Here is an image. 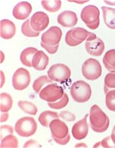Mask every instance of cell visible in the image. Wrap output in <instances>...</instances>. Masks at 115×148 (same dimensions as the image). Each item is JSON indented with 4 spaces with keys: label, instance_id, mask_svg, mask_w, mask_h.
Returning a JSON list of instances; mask_svg holds the SVG:
<instances>
[{
    "label": "cell",
    "instance_id": "cell-1",
    "mask_svg": "<svg viewBox=\"0 0 115 148\" xmlns=\"http://www.w3.org/2000/svg\"><path fill=\"white\" fill-rule=\"evenodd\" d=\"M62 36V30L58 27H51L42 35L41 46L48 51V53L54 54L57 52L61 38Z\"/></svg>",
    "mask_w": 115,
    "mask_h": 148
},
{
    "label": "cell",
    "instance_id": "cell-2",
    "mask_svg": "<svg viewBox=\"0 0 115 148\" xmlns=\"http://www.w3.org/2000/svg\"><path fill=\"white\" fill-rule=\"evenodd\" d=\"M90 125L97 133H102L108 129L110 120L107 114L97 105H94L90 111Z\"/></svg>",
    "mask_w": 115,
    "mask_h": 148
},
{
    "label": "cell",
    "instance_id": "cell-3",
    "mask_svg": "<svg viewBox=\"0 0 115 148\" xmlns=\"http://www.w3.org/2000/svg\"><path fill=\"white\" fill-rule=\"evenodd\" d=\"M51 132V137L54 140L60 144L65 145L70 140V135L68 134V127L66 124L60 119H55L49 125Z\"/></svg>",
    "mask_w": 115,
    "mask_h": 148
},
{
    "label": "cell",
    "instance_id": "cell-4",
    "mask_svg": "<svg viewBox=\"0 0 115 148\" xmlns=\"http://www.w3.org/2000/svg\"><path fill=\"white\" fill-rule=\"evenodd\" d=\"M70 91L74 101L79 103L87 102L91 96V89L90 85L82 80H78L73 83Z\"/></svg>",
    "mask_w": 115,
    "mask_h": 148
},
{
    "label": "cell",
    "instance_id": "cell-5",
    "mask_svg": "<svg viewBox=\"0 0 115 148\" xmlns=\"http://www.w3.org/2000/svg\"><path fill=\"white\" fill-rule=\"evenodd\" d=\"M37 123L32 117H23L15 123V131L18 135L28 138L37 131Z\"/></svg>",
    "mask_w": 115,
    "mask_h": 148
},
{
    "label": "cell",
    "instance_id": "cell-6",
    "mask_svg": "<svg viewBox=\"0 0 115 148\" xmlns=\"http://www.w3.org/2000/svg\"><path fill=\"white\" fill-rule=\"evenodd\" d=\"M100 12L98 7L90 5L85 7L81 13V20L91 30H95L98 28L100 24Z\"/></svg>",
    "mask_w": 115,
    "mask_h": 148
},
{
    "label": "cell",
    "instance_id": "cell-7",
    "mask_svg": "<svg viewBox=\"0 0 115 148\" xmlns=\"http://www.w3.org/2000/svg\"><path fill=\"white\" fill-rule=\"evenodd\" d=\"M48 76L52 81L64 83L71 77V70L68 66L63 64L52 65L48 71Z\"/></svg>",
    "mask_w": 115,
    "mask_h": 148
},
{
    "label": "cell",
    "instance_id": "cell-8",
    "mask_svg": "<svg viewBox=\"0 0 115 148\" xmlns=\"http://www.w3.org/2000/svg\"><path fill=\"white\" fill-rule=\"evenodd\" d=\"M64 92L62 87L56 84H48L41 90L39 97L41 99L48 102H55L60 100L63 97Z\"/></svg>",
    "mask_w": 115,
    "mask_h": 148
},
{
    "label": "cell",
    "instance_id": "cell-9",
    "mask_svg": "<svg viewBox=\"0 0 115 148\" xmlns=\"http://www.w3.org/2000/svg\"><path fill=\"white\" fill-rule=\"evenodd\" d=\"M81 72L85 78L88 80H96L101 75L102 69L98 60L95 59H88L82 65Z\"/></svg>",
    "mask_w": 115,
    "mask_h": 148
},
{
    "label": "cell",
    "instance_id": "cell-10",
    "mask_svg": "<svg viewBox=\"0 0 115 148\" xmlns=\"http://www.w3.org/2000/svg\"><path fill=\"white\" fill-rule=\"evenodd\" d=\"M85 48L89 54L94 57H100L105 51V43L100 38H98L94 33L90 32L87 38Z\"/></svg>",
    "mask_w": 115,
    "mask_h": 148
},
{
    "label": "cell",
    "instance_id": "cell-11",
    "mask_svg": "<svg viewBox=\"0 0 115 148\" xmlns=\"http://www.w3.org/2000/svg\"><path fill=\"white\" fill-rule=\"evenodd\" d=\"M90 32L82 28H74L67 32L65 42L68 46L75 47L86 40Z\"/></svg>",
    "mask_w": 115,
    "mask_h": 148
},
{
    "label": "cell",
    "instance_id": "cell-12",
    "mask_svg": "<svg viewBox=\"0 0 115 148\" xmlns=\"http://www.w3.org/2000/svg\"><path fill=\"white\" fill-rule=\"evenodd\" d=\"M31 76L28 70L25 68H19L13 74L12 86L16 90H23L29 86Z\"/></svg>",
    "mask_w": 115,
    "mask_h": 148
},
{
    "label": "cell",
    "instance_id": "cell-13",
    "mask_svg": "<svg viewBox=\"0 0 115 148\" xmlns=\"http://www.w3.org/2000/svg\"><path fill=\"white\" fill-rule=\"evenodd\" d=\"M49 24V18L46 13L37 12L30 19V25L34 31L40 32L47 28Z\"/></svg>",
    "mask_w": 115,
    "mask_h": 148
},
{
    "label": "cell",
    "instance_id": "cell-14",
    "mask_svg": "<svg viewBox=\"0 0 115 148\" xmlns=\"http://www.w3.org/2000/svg\"><path fill=\"white\" fill-rule=\"evenodd\" d=\"M87 117L88 114H86L81 120L76 122L72 127V136L76 140H82L85 138L88 133V125H87Z\"/></svg>",
    "mask_w": 115,
    "mask_h": 148
},
{
    "label": "cell",
    "instance_id": "cell-15",
    "mask_svg": "<svg viewBox=\"0 0 115 148\" xmlns=\"http://www.w3.org/2000/svg\"><path fill=\"white\" fill-rule=\"evenodd\" d=\"M57 21L60 25L65 28H71L76 25L78 22V18L74 12L64 11L58 15Z\"/></svg>",
    "mask_w": 115,
    "mask_h": 148
},
{
    "label": "cell",
    "instance_id": "cell-16",
    "mask_svg": "<svg viewBox=\"0 0 115 148\" xmlns=\"http://www.w3.org/2000/svg\"><path fill=\"white\" fill-rule=\"evenodd\" d=\"M32 5L28 2H19L13 9L12 14L15 18L19 20H24L29 16L32 12Z\"/></svg>",
    "mask_w": 115,
    "mask_h": 148
},
{
    "label": "cell",
    "instance_id": "cell-17",
    "mask_svg": "<svg viewBox=\"0 0 115 148\" xmlns=\"http://www.w3.org/2000/svg\"><path fill=\"white\" fill-rule=\"evenodd\" d=\"M15 24L8 19H2L0 22V35L3 39H11L15 34Z\"/></svg>",
    "mask_w": 115,
    "mask_h": 148
},
{
    "label": "cell",
    "instance_id": "cell-18",
    "mask_svg": "<svg viewBox=\"0 0 115 148\" xmlns=\"http://www.w3.org/2000/svg\"><path fill=\"white\" fill-rule=\"evenodd\" d=\"M49 59L43 51H38L32 59V66L37 70H44L47 67Z\"/></svg>",
    "mask_w": 115,
    "mask_h": 148
},
{
    "label": "cell",
    "instance_id": "cell-19",
    "mask_svg": "<svg viewBox=\"0 0 115 148\" xmlns=\"http://www.w3.org/2000/svg\"><path fill=\"white\" fill-rule=\"evenodd\" d=\"M101 9L105 25L111 29H115V9L105 6L101 7Z\"/></svg>",
    "mask_w": 115,
    "mask_h": 148
},
{
    "label": "cell",
    "instance_id": "cell-20",
    "mask_svg": "<svg viewBox=\"0 0 115 148\" xmlns=\"http://www.w3.org/2000/svg\"><path fill=\"white\" fill-rule=\"evenodd\" d=\"M38 50L35 47H27L21 53L20 60L23 65L31 67L32 66V59Z\"/></svg>",
    "mask_w": 115,
    "mask_h": 148
},
{
    "label": "cell",
    "instance_id": "cell-21",
    "mask_svg": "<svg viewBox=\"0 0 115 148\" xmlns=\"http://www.w3.org/2000/svg\"><path fill=\"white\" fill-rule=\"evenodd\" d=\"M103 63L109 72L115 73V49L109 50L103 58Z\"/></svg>",
    "mask_w": 115,
    "mask_h": 148
},
{
    "label": "cell",
    "instance_id": "cell-22",
    "mask_svg": "<svg viewBox=\"0 0 115 148\" xmlns=\"http://www.w3.org/2000/svg\"><path fill=\"white\" fill-rule=\"evenodd\" d=\"M58 118H59V114H58L57 112H51V111H45L40 114L38 117V121L43 127H49V125L51 122V121H53L55 119H58Z\"/></svg>",
    "mask_w": 115,
    "mask_h": 148
},
{
    "label": "cell",
    "instance_id": "cell-23",
    "mask_svg": "<svg viewBox=\"0 0 115 148\" xmlns=\"http://www.w3.org/2000/svg\"><path fill=\"white\" fill-rule=\"evenodd\" d=\"M13 105L12 97L6 92H2L0 95V110L1 112H8Z\"/></svg>",
    "mask_w": 115,
    "mask_h": 148
},
{
    "label": "cell",
    "instance_id": "cell-24",
    "mask_svg": "<svg viewBox=\"0 0 115 148\" xmlns=\"http://www.w3.org/2000/svg\"><path fill=\"white\" fill-rule=\"evenodd\" d=\"M18 106L24 112L31 115H35L38 112L37 106L28 101H19L18 102Z\"/></svg>",
    "mask_w": 115,
    "mask_h": 148
},
{
    "label": "cell",
    "instance_id": "cell-25",
    "mask_svg": "<svg viewBox=\"0 0 115 148\" xmlns=\"http://www.w3.org/2000/svg\"><path fill=\"white\" fill-rule=\"evenodd\" d=\"M41 4L45 10L50 12H55L59 10L62 6V1L60 0H55V1H47L44 0L42 1Z\"/></svg>",
    "mask_w": 115,
    "mask_h": 148
},
{
    "label": "cell",
    "instance_id": "cell-26",
    "mask_svg": "<svg viewBox=\"0 0 115 148\" xmlns=\"http://www.w3.org/2000/svg\"><path fill=\"white\" fill-rule=\"evenodd\" d=\"M51 83H53V81L50 79L48 76H42L35 80L33 83V89L36 93H39L45 84H51Z\"/></svg>",
    "mask_w": 115,
    "mask_h": 148
},
{
    "label": "cell",
    "instance_id": "cell-27",
    "mask_svg": "<svg viewBox=\"0 0 115 148\" xmlns=\"http://www.w3.org/2000/svg\"><path fill=\"white\" fill-rule=\"evenodd\" d=\"M1 147H18L19 143L16 137L13 134H9L6 137H5L3 139L1 140Z\"/></svg>",
    "mask_w": 115,
    "mask_h": 148
},
{
    "label": "cell",
    "instance_id": "cell-28",
    "mask_svg": "<svg viewBox=\"0 0 115 148\" xmlns=\"http://www.w3.org/2000/svg\"><path fill=\"white\" fill-rule=\"evenodd\" d=\"M21 33L26 37L35 38L39 35V32H37L32 29L30 25V20H26L21 25Z\"/></svg>",
    "mask_w": 115,
    "mask_h": 148
},
{
    "label": "cell",
    "instance_id": "cell-29",
    "mask_svg": "<svg viewBox=\"0 0 115 148\" xmlns=\"http://www.w3.org/2000/svg\"><path fill=\"white\" fill-rule=\"evenodd\" d=\"M115 89V73H108L105 79V92L107 93Z\"/></svg>",
    "mask_w": 115,
    "mask_h": 148
},
{
    "label": "cell",
    "instance_id": "cell-30",
    "mask_svg": "<svg viewBox=\"0 0 115 148\" xmlns=\"http://www.w3.org/2000/svg\"><path fill=\"white\" fill-rule=\"evenodd\" d=\"M68 102H69V99L66 93H64L63 97L60 100L55 102H48V106L50 108H54V109H61L63 108L64 107L68 105Z\"/></svg>",
    "mask_w": 115,
    "mask_h": 148
},
{
    "label": "cell",
    "instance_id": "cell-31",
    "mask_svg": "<svg viewBox=\"0 0 115 148\" xmlns=\"http://www.w3.org/2000/svg\"><path fill=\"white\" fill-rule=\"evenodd\" d=\"M107 108L111 112H115V89L106 93Z\"/></svg>",
    "mask_w": 115,
    "mask_h": 148
},
{
    "label": "cell",
    "instance_id": "cell-32",
    "mask_svg": "<svg viewBox=\"0 0 115 148\" xmlns=\"http://www.w3.org/2000/svg\"><path fill=\"white\" fill-rule=\"evenodd\" d=\"M99 146H102L103 147H115V144L113 143L111 136H110V137H107L106 138H105L98 144H96L94 147H98Z\"/></svg>",
    "mask_w": 115,
    "mask_h": 148
},
{
    "label": "cell",
    "instance_id": "cell-33",
    "mask_svg": "<svg viewBox=\"0 0 115 148\" xmlns=\"http://www.w3.org/2000/svg\"><path fill=\"white\" fill-rule=\"evenodd\" d=\"M0 128H1V136H0L1 140L9 134H13L14 132V128L10 125H2Z\"/></svg>",
    "mask_w": 115,
    "mask_h": 148
},
{
    "label": "cell",
    "instance_id": "cell-34",
    "mask_svg": "<svg viewBox=\"0 0 115 148\" xmlns=\"http://www.w3.org/2000/svg\"><path fill=\"white\" fill-rule=\"evenodd\" d=\"M59 116L66 121H74L76 119L75 114H73L72 112H69V111H62L60 113Z\"/></svg>",
    "mask_w": 115,
    "mask_h": 148
},
{
    "label": "cell",
    "instance_id": "cell-35",
    "mask_svg": "<svg viewBox=\"0 0 115 148\" xmlns=\"http://www.w3.org/2000/svg\"><path fill=\"white\" fill-rule=\"evenodd\" d=\"M24 147H41V145L35 140H29L24 144Z\"/></svg>",
    "mask_w": 115,
    "mask_h": 148
},
{
    "label": "cell",
    "instance_id": "cell-36",
    "mask_svg": "<svg viewBox=\"0 0 115 148\" xmlns=\"http://www.w3.org/2000/svg\"><path fill=\"white\" fill-rule=\"evenodd\" d=\"M8 118H9L8 112H2V114H1V122H3V121H7Z\"/></svg>",
    "mask_w": 115,
    "mask_h": 148
},
{
    "label": "cell",
    "instance_id": "cell-37",
    "mask_svg": "<svg viewBox=\"0 0 115 148\" xmlns=\"http://www.w3.org/2000/svg\"><path fill=\"white\" fill-rule=\"evenodd\" d=\"M111 140H112V141H113L114 144H115V125L114 126L113 130H112V133H111Z\"/></svg>",
    "mask_w": 115,
    "mask_h": 148
},
{
    "label": "cell",
    "instance_id": "cell-38",
    "mask_svg": "<svg viewBox=\"0 0 115 148\" xmlns=\"http://www.w3.org/2000/svg\"><path fill=\"white\" fill-rule=\"evenodd\" d=\"M87 147V144H78L75 145V147Z\"/></svg>",
    "mask_w": 115,
    "mask_h": 148
},
{
    "label": "cell",
    "instance_id": "cell-39",
    "mask_svg": "<svg viewBox=\"0 0 115 148\" xmlns=\"http://www.w3.org/2000/svg\"><path fill=\"white\" fill-rule=\"evenodd\" d=\"M105 3H107V4H109V5H115V2H110V1H105Z\"/></svg>",
    "mask_w": 115,
    "mask_h": 148
},
{
    "label": "cell",
    "instance_id": "cell-40",
    "mask_svg": "<svg viewBox=\"0 0 115 148\" xmlns=\"http://www.w3.org/2000/svg\"><path fill=\"white\" fill-rule=\"evenodd\" d=\"M69 2H77V3H84V2H87L88 1H83V2H78V1H69Z\"/></svg>",
    "mask_w": 115,
    "mask_h": 148
}]
</instances>
